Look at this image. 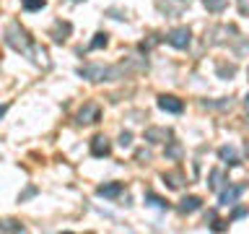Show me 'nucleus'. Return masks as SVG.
I'll list each match as a JSON object with an SVG mask.
<instances>
[{"mask_svg": "<svg viewBox=\"0 0 249 234\" xmlns=\"http://www.w3.org/2000/svg\"><path fill=\"white\" fill-rule=\"evenodd\" d=\"M5 44L11 47V50H16V52H29V50H31L29 34H26V31H23L16 21L5 26Z\"/></svg>", "mask_w": 249, "mask_h": 234, "instance_id": "nucleus-1", "label": "nucleus"}, {"mask_svg": "<svg viewBox=\"0 0 249 234\" xmlns=\"http://www.w3.org/2000/svg\"><path fill=\"white\" fill-rule=\"evenodd\" d=\"M83 78H89V81H114L117 76H120V70L117 68H107V65H86L78 70Z\"/></svg>", "mask_w": 249, "mask_h": 234, "instance_id": "nucleus-2", "label": "nucleus"}, {"mask_svg": "<svg viewBox=\"0 0 249 234\" xmlns=\"http://www.w3.org/2000/svg\"><path fill=\"white\" fill-rule=\"evenodd\" d=\"M166 42H169L171 47H177V50H187V47H190V42H192V31L187 29V26H177V29L169 31Z\"/></svg>", "mask_w": 249, "mask_h": 234, "instance_id": "nucleus-3", "label": "nucleus"}, {"mask_svg": "<svg viewBox=\"0 0 249 234\" xmlns=\"http://www.w3.org/2000/svg\"><path fill=\"white\" fill-rule=\"evenodd\" d=\"M99 117H101L99 104H86L81 112H78V122L81 125H93V122H99Z\"/></svg>", "mask_w": 249, "mask_h": 234, "instance_id": "nucleus-4", "label": "nucleus"}, {"mask_svg": "<svg viewBox=\"0 0 249 234\" xmlns=\"http://www.w3.org/2000/svg\"><path fill=\"white\" fill-rule=\"evenodd\" d=\"M187 5H190V0H161V3H159V8L166 16H179Z\"/></svg>", "mask_w": 249, "mask_h": 234, "instance_id": "nucleus-5", "label": "nucleus"}, {"mask_svg": "<svg viewBox=\"0 0 249 234\" xmlns=\"http://www.w3.org/2000/svg\"><path fill=\"white\" fill-rule=\"evenodd\" d=\"M244 193V185H231V187H226V190H221V206H233V203L239 200V195Z\"/></svg>", "mask_w": 249, "mask_h": 234, "instance_id": "nucleus-6", "label": "nucleus"}, {"mask_svg": "<svg viewBox=\"0 0 249 234\" xmlns=\"http://www.w3.org/2000/svg\"><path fill=\"white\" fill-rule=\"evenodd\" d=\"M109 151H112V143L104 138V136H96L91 140V154L96 156V159H101V156H109Z\"/></svg>", "mask_w": 249, "mask_h": 234, "instance_id": "nucleus-7", "label": "nucleus"}, {"mask_svg": "<svg viewBox=\"0 0 249 234\" xmlns=\"http://www.w3.org/2000/svg\"><path fill=\"white\" fill-rule=\"evenodd\" d=\"M159 107L163 112H171V115H179L184 109L182 99H177V97H159Z\"/></svg>", "mask_w": 249, "mask_h": 234, "instance_id": "nucleus-8", "label": "nucleus"}, {"mask_svg": "<svg viewBox=\"0 0 249 234\" xmlns=\"http://www.w3.org/2000/svg\"><path fill=\"white\" fill-rule=\"evenodd\" d=\"M166 138H171V130H166V128H148L145 130V140H151V143H163Z\"/></svg>", "mask_w": 249, "mask_h": 234, "instance_id": "nucleus-9", "label": "nucleus"}, {"mask_svg": "<svg viewBox=\"0 0 249 234\" xmlns=\"http://www.w3.org/2000/svg\"><path fill=\"white\" fill-rule=\"evenodd\" d=\"M124 190V187H122V182H109V185H99V195H101V198H117V195H120Z\"/></svg>", "mask_w": 249, "mask_h": 234, "instance_id": "nucleus-10", "label": "nucleus"}, {"mask_svg": "<svg viewBox=\"0 0 249 234\" xmlns=\"http://www.w3.org/2000/svg\"><path fill=\"white\" fill-rule=\"evenodd\" d=\"M68 34H70V23H68V21H65V23H62V21H57V23H54V29H52V39H54L57 44H62V42H65V39H68Z\"/></svg>", "mask_w": 249, "mask_h": 234, "instance_id": "nucleus-11", "label": "nucleus"}, {"mask_svg": "<svg viewBox=\"0 0 249 234\" xmlns=\"http://www.w3.org/2000/svg\"><path fill=\"white\" fill-rule=\"evenodd\" d=\"M218 156H221L229 167H236V164H239V156H236V151H233L231 146H221V148H218Z\"/></svg>", "mask_w": 249, "mask_h": 234, "instance_id": "nucleus-12", "label": "nucleus"}, {"mask_svg": "<svg viewBox=\"0 0 249 234\" xmlns=\"http://www.w3.org/2000/svg\"><path fill=\"white\" fill-rule=\"evenodd\" d=\"M202 206V200L197 198V195H190V198H184L182 203H179V211L182 214H192V211H197Z\"/></svg>", "mask_w": 249, "mask_h": 234, "instance_id": "nucleus-13", "label": "nucleus"}, {"mask_svg": "<svg viewBox=\"0 0 249 234\" xmlns=\"http://www.w3.org/2000/svg\"><path fill=\"white\" fill-rule=\"evenodd\" d=\"M223 182H226V177H223L221 169H213V172H210V190H221Z\"/></svg>", "mask_w": 249, "mask_h": 234, "instance_id": "nucleus-14", "label": "nucleus"}, {"mask_svg": "<svg viewBox=\"0 0 249 234\" xmlns=\"http://www.w3.org/2000/svg\"><path fill=\"white\" fill-rule=\"evenodd\" d=\"M202 5H205L210 13H221L223 8L229 5V0H202Z\"/></svg>", "mask_w": 249, "mask_h": 234, "instance_id": "nucleus-15", "label": "nucleus"}, {"mask_svg": "<svg viewBox=\"0 0 249 234\" xmlns=\"http://www.w3.org/2000/svg\"><path fill=\"white\" fill-rule=\"evenodd\" d=\"M163 182H169V187H182V182H184V177L179 175V172H174V175H163Z\"/></svg>", "mask_w": 249, "mask_h": 234, "instance_id": "nucleus-16", "label": "nucleus"}, {"mask_svg": "<svg viewBox=\"0 0 249 234\" xmlns=\"http://www.w3.org/2000/svg\"><path fill=\"white\" fill-rule=\"evenodd\" d=\"M107 42H109V37L104 31H99V34L91 39V50H101V47H107Z\"/></svg>", "mask_w": 249, "mask_h": 234, "instance_id": "nucleus-17", "label": "nucleus"}, {"mask_svg": "<svg viewBox=\"0 0 249 234\" xmlns=\"http://www.w3.org/2000/svg\"><path fill=\"white\" fill-rule=\"evenodd\" d=\"M145 200H148V206H153V208H169V203H166V200H161L159 195H153V193H148V195H145Z\"/></svg>", "mask_w": 249, "mask_h": 234, "instance_id": "nucleus-18", "label": "nucleus"}, {"mask_svg": "<svg viewBox=\"0 0 249 234\" xmlns=\"http://www.w3.org/2000/svg\"><path fill=\"white\" fill-rule=\"evenodd\" d=\"M21 5L26 8V11H42L47 3H44V0H21Z\"/></svg>", "mask_w": 249, "mask_h": 234, "instance_id": "nucleus-19", "label": "nucleus"}, {"mask_svg": "<svg viewBox=\"0 0 249 234\" xmlns=\"http://www.w3.org/2000/svg\"><path fill=\"white\" fill-rule=\"evenodd\" d=\"M233 73H236V68H233V65H218V76H221V78H229Z\"/></svg>", "mask_w": 249, "mask_h": 234, "instance_id": "nucleus-20", "label": "nucleus"}, {"mask_svg": "<svg viewBox=\"0 0 249 234\" xmlns=\"http://www.w3.org/2000/svg\"><path fill=\"white\" fill-rule=\"evenodd\" d=\"M21 229H23V226H18L16 221H5L3 224V232H21Z\"/></svg>", "mask_w": 249, "mask_h": 234, "instance_id": "nucleus-21", "label": "nucleus"}, {"mask_svg": "<svg viewBox=\"0 0 249 234\" xmlns=\"http://www.w3.org/2000/svg\"><path fill=\"white\" fill-rule=\"evenodd\" d=\"M166 156H171V159H179V156H182V148H179V146L174 143V146H171L169 151H166Z\"/></svg>", "mask_w": 249, "mask_h": 234, "instance_id": "nucleus-22", "label": "nucleus"}, {"mask_svg": "<svg viewBox=\"0 0 249 234\" xmlns=\"http://www.w3.org/2000/svg\"><path fill=\"white\" fill-rule=\"evenodd\" d=\"M130 143H132V136H130V133H122V136H120V146L127 148Z\"/></svg>", "mask_w": 249, "mask_h": 234, "instance_id": "nucleus-23", "label": "nucleus"}, {"mask_svg": "<svg viewBox=\"0 0 249 234\" xmlns=\"http://www.w3.org/2000/svg\"><path fill=\"white\" fill-rule=\"evenodd\" d=\"M236 3H239V11L244 16H249V0H236Z\"/></svg>", "mask_w": 249, "mask_h": 234, "instance_id": "nucleus-24", "label": "nucleus"}, {"mask_svg": "<svg viewBox=\"0 0 249 234\" xmlns=\"http://www.w3.org/2000/svg\"><path fill=\"white\" fill-rule=\"evenodd\" d=\"M241 216H247V208H244V206H241V208H236V211L231 214V218H241Z\"/></svg>", "mask_w": 249, "mask_h": 234, "instance_id": "nucleus-25", "label": "nucleus"}, {"mask_svg": "<svg viewBox=\"0 0 249 234\" xmlns=\"http://www.w3.org/2000/svg\"><path fill=\"white\" fill-rule=\"evenodd\" d=\"M213 229H215V232H223V229H226V221H215Z\"/></svg>", "mask_w": 249, "mask_h": 234, "instance_id": "nucleus-26", "label": "nucleus"}, {"mask_svg": "<svg viewBox=\"0 0 249 234\" xmlns=\"http://www.w3.org/2000/svg\"><path fill=\"white\" fill-rule=\"evenodd\" d=\"M148 156H151V154H148V151H138V159H140V161H143V159L148 161Z\"/></svg>", "mask_w": 249, "mask_h": 234, "instance_id": "nucleus-27", "label": "nucleus"}, {"mask_svg": "<svg viewBox=\"0 0 249 234\" xmlns=\"http://www.w3.org/2000/svg\"><path fill=\"white\" fill-rule=\"evenodd\" d=\"M244 104H247V109H249V94H247V99H244Z\"/></svg>", "mask_w": 249, "mask_h": 234, "instance_id": "nucleus-28", "label": "nucleus"}, {"mask_svg": "<svg viewBox=\"0 0 249 234\" xmlns=\"http://www.w3.org/2000/svg\"><path fill=\"white\" fill-rule=\"evenodd\" d=\"M247 154H249V143H247Z\"/></svg>", "mask_w": 249, "mask_h": 234, "instance_id": "nucleus-29", "label": "nucleus"}, {"mask_svg": "<svg viewBox=\"0 0 249 234\" xmlns=\"http://www.w3.org/2000/svg\"><path fill=\"white\" fill-rule=\"evenodd\" d=\"M73 3H81V0H73Z\"/></svg>", "mask_w": 249, "mask_h": 234, "instance_id": "nucleus-30", "label": "nucleus"}]
</instances>
